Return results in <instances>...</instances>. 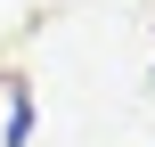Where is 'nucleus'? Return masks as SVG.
Returning <instances> with one entry per match:
<instances>
[{
    "instance_id": "nucleus-1",
    "label": "nucleus",
    "mask_w": 155,
    "mask_h": 147,
    "mask_svg": "<svg viewBox=\"0 0 155 147\" xmlns=\"http://www.w3.org/2000/svg\"><path fill=\"white\" fill-rule=\"evenodd\" d=\"M0 98H8V115H0V147H33V90L8 74V90H0Z\"/></svg>"
}]
</instances>
